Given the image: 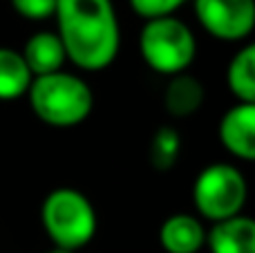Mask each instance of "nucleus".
<instances>
[{
  "label": "nucleus",
  "instance_id": "nucleus-9",
  "mask_svg": "<svg viewBox=\"0 0 255 253\" xmlns=\"http://www.w3.org/2000/svg\"><path fill=\"white\" fill-rule=\"evenodd\" d=\"M211 253H255V222L247 215L215 222L206 233Z\"/></svg>",
  "mask_w": 255,
  "mask_h": 253
},
{
  "label": "nucleus",
  "instance_id": "nucleus-10",
  "mask_svg": "<svg viewBox=\"0 0 255 253\" xmlns=\"http://www.w3.org/2000/svg\"><path fill=\"white\" fill-rule=\"evenodd\" d=\"M22 61L27 63L31 76H45L61 72L67 56L56 31H36L22 47Z\"/></svg>",
  "mask_w": 255,
  "mask_h": 253
},
{
  "label": "nucleus",
  "instance_id": "nucleus-5",
  "mask_svg": "<svg viewBox=\"0 0 255 253\" xmlns=\"http://www.w3.org/2000/svg\"><path fill=\"white\" fill-rule=\"evenodd\" d=\"M249 186L242 170L231 164H211L195 177L193 204L204 220H222L242 215Z\"/></svg>",
  "mask_w": 255,
  "mask_h": 253
},
{
  "label": "nucleus",
  "instance_id": "nucleus-14",
  "mask_svg": "<svg viewBox=\"0 0 255 253\" xmlns=\"http://www.w3.org/2000/svg\"><path fill=\"white\" fill-rule=\"evenodd\" d=\"M181 152V137L175 128L170 126H161V128L154 132L152 141H150V164L157 170H170L177 164Z\"/></svg>",
  "mask_w": 255,
  "mask_h": 253
},
{
  "label": "nucleus",
  "instance_id": "nucleus-2",
  "mask_svg": "<svg viewBox=\"0 0 255 253\" xmlns=\"http://www.w3.org/2000/svg\"><path fill=\"white\" fill-rule=\"evenodd\" d=\"M29 108L43 124L52 128H74L81 126L94 110L92 88L72 72L34 76L27 90Z\"/></svg>",
  "mask_w": 255,
  "mask_h": 253
},
{
  "label": "nucleus",
  "instance_id": "nucleus-13",
  "mask_svg": "<svg viewBox=\"0 0 255 253\" xmlns=\"http://www.w3.org/2000/svg\"><path fill=\"white\" fill-rule=\"evenodd\" d=\"M226 85L238 103H255V45H244L231 58Z\"/></svg>",
  "mask_w": 255,
  "mask_h": 253
},
{
  "label": "nucleus",
  "instance_id": "nucleus-16",
  "mask_svg": "<svg viewBox=\"0 0 255 253\" xmlns=\"http://www.w3.org/2000/svg\"><path fill=\"white\" fill-rule=\"evenodd\" d=\"M56 2L58 0H11V7L27 20H47L56 11Z\"/></svg>",
  "mask_w": 255,
  "mask_h": 253
},
{
  "label": "nucleus",
  "instance_id": "nucleus-8",
  "mask_svg": "<svg viewBox=\"0 0 255 253\" xmlns=\"http://www.w3.org/2000/svg\"><path fill=\"white\" fill-rule=\"evenodd\" d=\"M159 245L166 253H197L206 245V229L195 215L175 213L163 220L159 229Z\"/></svg>",
  "mask_w": 255,
  "mask_h": 253
},
{
  "label": "nucleus",
  "instance_id": "nucleus-3",
  "mask_svg": "<svg viewBox=\"0 0 255 253\" xmlns=\"http://www.w3.org/2000/svg\"><path fill=\"white\" fill-rule=\"evenodd\" d=\"M45 233L56 249L74 253L97 236V211L81 191L70 186L54 188L40 206Z\"/></svg>",
  "mask_w": 255,
  "mask_h": 253
},
{
  "label": "nucleus",
  "instance_id": "nucleus-7",
  "mask_svg": "<svg viewBox=\"0 0 255 253\" xmlns=\"http://www.w3.org/2000/svg\"><path fill=\"white\" fill-rule=\"evenodd\" d=\"M220 141L233 157L242 161L255 159V103H235L220 121Z\"/></svg>",
  "mask_w": 255,
  "mask_h": 253
},
{
  "label": "nucleus",
  "instance_id": "nucleus-11",
  "mask_svg": "<svg viewBox=\"0 0 255 253\" xmlns=\"http://www.w3.org/2000/svg\"><path fill=\"white\" fill-rule=\"evenodd\" d=\"M204 99H206V88L202 81L193 74L181 72V74L170 76L168 81L166 92H163V108L175 119H186L204 106Z\"/></svg>",
  "mask_w": 255,
  "mask_h": 253
},
{
  "label": "nucleus",
  "instance_id": "nucleus-4",
  "mask_svg": "<svg viewBox=\"0 0 255 253\" xmlns=\"http://www.w3.org/2000/svg\"><path fill=\"white\" fill-rule=\"evenodd\" d=\"M139 54L152 72L163 76L181 74L197 54L195 34L177 16L145 20L139 31Z\"/></svg>",
  "mask_w": 255,
  "mask_h": 253
},
{
  "label": "nucleus",
  "instance_id": "nucleus-12",
  "mask_svg": "<svg viewBox=\"0 0 255 253\" xmlns=\"http://www.w3.org/2000/svg\"><path fill=\"white\" fill-rule=\"evenodd\" d=\"M31 76L22 54L11 47H0V101H16L27 97Z\"/></svg>",
  "mask_w": 255,
  "mask_h": 253
},
{
  "label": "nucleus",
  "instance_id": "nucleus-15",
  "mask_svg": "<svg viewBox=\"0 0 255 253\" xmlns=\"http://www.w3.org/2000/svg\"><path fill=\"white\" fill-rule=\"evenodd\" d=\"M188 0H130V7L134 9L136 16L145 18V20H154V18H166L175 16V11Z\"/></svg>",
  "mask_w": 255,
  "mask_h": 253
},
{
  "label": "nucleus",
  "instance_id": "nucleus-17",
  "mask_svg": "<svg viewBox=\"0 0 255 253\" xmlns=\"http://www.w3.org/2000/svg\"><path fill=\"white\" fill-rule=\"evenodd\" d=\"M47 253H72V251H65V249H56V247H54L52 251H47Z\"/></svg>",
  "mask_w": 255,
  "mask_h": 253
},
{
  "label": "nucleus",
  "instance_id": "nucleus-1",
  "mask_svg": "<svg viewBox=\"0 0 255 253\" xmlns=\"http://www.w3.org/2000/svg\"><path fill=\"white\" fill-rule=\"evenodd\" d=\"M54 18L67 61L79 70H106L119 56L121 29L112 0H58Z\"/></svg>",
  "mask_w": 255,
  "mask_h": 253
},
{
  "label": "nucleus",
  "instance_id": "nucleus-6",
  "mask_svg": "<svg viewBox=\"0 0 255 253\" xmlns=\"http://www.w3.org/2000/svg\"><path fill=\"white\" fill-rule=\"evenodd\" d=\"M199 25L224 43L247 40L255 29V0H193Z\"/></svg>",
  "mask_w": 255,
  "mask_h": 253
}]
</instances>
